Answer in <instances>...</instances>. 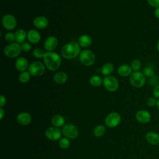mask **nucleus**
I'll return each instance as SVG.
<instances>
[{"label":"nucleus","instance_id":"obj_1","mask_svg":"<svg viewBox=\"0 0 159 159\" xmlns=\"http://www.w3.org/2000/svg\"><path fill=\"white\" fill-rule=\"evenodd\" d=\"M43 60L45 67L52 71L57 70L61 62L60 56L54 52H46Z\"/></svg>","mask_w":159,"mask_h":159},{"label":"nucleus","instance_id":"obj_2","mask_svg":"<svg viewBox=\"0 0 159 159\" xmlns=\"http://www.w3.org/2000/svg\"><path fill=\"white\" fill-rule=\"evenodd\" d=\"M81 53L80 45L78 42H68L61 49V56L67 60H71L75 58Z\"/></svg>","mask_w":159,"mask_h":159},{"label":"nucleus","instance_id":"obj_3","mask_svg":"<svg viewBox=\"0 0 159 159\" xmlns=\"http://www.w3.org/2000/svg\"><path fill=\"white\" fill-rule=\"evenodd\" d=\"M129 81L132 86L136 88H140L145 85L146 77L142 71H132L129 76Z\"/></svg>","mask_w":159,"mask_h":159},{"label":"nucleus","instance_id":"obj_4","mask_svg":"<svg viewBox=\"0 0 159 159\" xmlns=\"http://www.w3.org/2000/svg\"><path fill=\"white\" fill-rule=\"evenodd\" d=\"M3 52L4 55L9 58H16L22 52L21 46L17 42L10 43L4 47Z\"/></svg>","mask_w":159,"mask_h":159},{"label":"nucleus","instance_id":"obj_5","mask_svg":"<svg viewBox=\"0 0 159 159\" xmlns=\"http://www.w3.org/2000/svg\"><path fill=\"white\" fill-rule=\"evenodd\" d=\"M79 59L83 65L86 66H89L94 63L96 57L91 50H84L81 52L79 55Z\"/></svg>","mask_w":159,"mask_h":159},{"label":"nucleus","instance_id":"obj_6","mask_svg":"<svg viewBox=\"0 0 159 159\" xmlns=\"http://www.w3.org/2000/svg\"><path fill=\"white\" fill-rule=\"evenodd\" d=\"M45 70V66L44 63L36 61L31 63L28 68V71L34 76H42Z\"/></svg>","mask_w":159,"mask_h":159},{"label":"nucleus","instance_id":"obj_7","mask_svg":"<svg viewBox=\"0 0 159 159\" xmlns=\"http://www.w3.org/2000/svg\"><path fill=\"white\" fill-rule=\"evenodd\" d=\"M103 84L105 88L110 91L114 92L119 88V82L117 79L113 76H107L103 78Z\"/></svg>","mask_w":159,"mask_h":159},{"label":"nucleus","instance_id":"obj_8","mask_svg":"<svg viewBox=\"0 0 159 159\" xmlns=\"http://www.w3.org/2000/svg\"><path fill=\"white\" fill-rule=\"evenodd\" d=\"M1 22L3 27L7 30H14L17 25L16 19L11 14L4 15L2 18Z\"/></svg>","mask_w":159,"mask_h":159},{"label":"nucleus","instance_id":"obj_9","mask_svg":"<svg viewBox=\"0 0 159 159\" xmlns=\"http://www.w3.org/2000/svg\"><path fill=\"white\" fill-rule=\"evenodd\" d=\"M61 132L64 136L71 139L76 138L78 135V130L77 127L71 124H67L63 125Z\"/></svg>","mask_w":159,"mask_h":159},{"label":"nucleus","instance_id":"obj_10","mask_svg":"<svg viewBox=\"0 0 159 159\" xmlns=\"http://www.w3.org/2000/svg\"><path fill=\"white\" fill-rule=\"evenodd\" d=\"M121 117L119 114L117 112H111L107 115L105 120L106 125L111 128L117 127L120 122Z\"/></svg>","mask_w":159,"mask_h":159},{"label":"nucleus","instance_id":"obj_11","mask_svg":"<svg viewBox=\"0 0 159 159\" xmlns=\"http://www.w3.org/2000/svg\"><path fill=\"white\" fill-rule=\"evenodd\" d=\"M62 132L56 127H50L45 130V134L46 137L51 140H57L61 136Z\"/></svg>","mask_w":159,"mask_h":159},{"label":"nucleus","instance_id":"obj_12","mask_svg":"<svg viewBox=\"0 0 159 159\" xmlns=\"http://www.w3.org/2000/svg\"><path fill=\"white\" fill-rule=\"evenodd\" d=\"M58 39L55 36H50L45 40L43 46L47 52H53L58 46Z\"/></svg>","mask_w":159,"mask_h":159},{"label":"nucleus","instance_id":"obj_13","mask_svg":"<svg viewBox=\"0 0 159 159\" xmlns=\"http://www.w3.org/2000/svg\"><path fill=\"white\" fill-rule=\"evenodd\" d=\"M135 118L140 123L147 124L151 120V114L146 110H140L137 112Z\"/></svg>","mask_w":159,"mask_h":159},{"label":"nucleus","instance_id":"obj_14","mask_svg":"<svg viewBox=\"0 0 159 159\" xmlns=\"http://www.w3.org/2000/svg\"><path fill=\"white\" fill-rule=\"evenodd\" d=\"M49 22L48 19L45 16H38L33 20V25L39 29H45L48 25Z\"/></svg>","mask_w":159,"mask_h":159},{"label":"nucleus","instance_id":"obj_15","mask_svg":"<svg viewBox=\"0 0 159 159\" xmlns=\"http://www.w3.org/2000/svg\"><path fill=\"white\" fill-rule=\"evenodd\" d=\"M29 63L27 60L23 57H18L15 62V67L16 70L20 72L25 71L29 68Z\"/></svg>","mask_w":159,"mask_h":159},{"label":"nucleus","instance_id":"obj_16","mask_svg":"<svg viewBox=\"0 0 159 159\" xmlns=\"http://www.w3.org/2000/svg\"><path fill=\"white\" fill-rule=\"evenodd\" d=\"M27 38L30 43L37 44L38 43L41 39L40 33L35 29H31L28 31L27 34Z\"/></svg>","mask_w":159,"mask_h":159},{"label":"nucleus","instance_id":"obj_17","mask_svg":"<svg viewBox=\"0 0 159 159\" xmlns=\"http://www.w3.org/2000/svg\"><path fill=\"white\" fill-rule=\"evenodd\" d=\"M146 141L152 145L159 144V134L155 132L150 131L147 132L145 136Z\"/></svg>","mask_w":159,"mask_h":159},{"label":"nucleus","instance_id":"obj_18","mask_svg":"<svg viewBox=\"0 0 159 159\" xmlns=\"http://www.w3.org/2000/svg\"><path fill=\"white\" fill-rule=\"evenodd\" d=\"M17 120L19 124L22 125H27L30 123L32 117L29 113L26 112H22L18 114L17 116Z\"/></svg>","mask_w":159,"mask_h":159},{"label":"nucleus","instance_id":"obj_19","mask_svg":"<svg viewBox=\"0 0 159 159\" xmlns=\"http://www.w3.org/2000/svg\"><path fill=\"white\" fill-rule=\"evenodd\" d=\"M132 73V70L130 65L127 64H122L120 65L117 68V73L123 77L130 76Z\"/></svg>","mask_w":159,"mask_h":159},{"label":"nucleus","instance_id":"obj_20","mask_svg":"<svg viewBox=\"0 0 159 159\" xmlns=\"http://www.w3.org/2000/svg\"><path fill=\"white\" fill-rule=\"evenodd\" d=\"M78 43L82 47H88L92 43V39L90 35L87 34H83L81 35L78 40Z\"/></svg>","mask_w":159,"mask_h":159},{"label":"nucleus","instance_id":"obj_21","mask_svg":"<svg viewBox=\"0 0 159 159\" xmlns=\"http://www.w3.org/2000/svg\"><path fill=\"white\" fill-rule=\"evenodd\" d=\"M27 34L25 30L23 29H17L15 33V41L18 43H22L25 42V40L27 38Z\"/></svg>","mask_w":159,"mask_h":159},{"label":"nucleus","instance_id":"obj_22","mask_svg":"<svg viewBox=\"0 0 159 159\" xmlns=\"http://www.w3.org/2000/svg\"><path fill=\"white\" fill-rule=\"evenodd\" d=\"M68 80L67 74L64 71H58L53 76V80L57 84H64Z\"/></svg>","mask_w":159,"mask_h":159},{"label":"nucleus","instance_id":"obj_23","mask_svg":"<svg viewBox=\"0 0 159 159\" xmlns=\"http://www.w3.org/2000/svg\"><path fill=\"white\" fill-rule=\"evenodd\" d=\"M114 70V66L112 63H106L104 64L101 69V73L105 76H109L112 73Z\"/></svg>","mask_w":159,"mask_h":159},{"label":"nucleus","instance_id":"obj_24","mask_svg":"<svg viewBox=\"0 0 159 159\" xmlns=\"http://www.w3.org/2000/svg\"><path fill=\"white\" fill-rule=\"evenodd\" d=\"M52 123L54 127H60L64 125L65 119L61 115L57 114L53 116L52 119Z\"/></svg>","mask_w":159,"mask_h":159},{"label":"nucleus","instance_id":"obj_25","mask_svg":"<svg viewBox=\"0 0 159 159\" xmlns=\"http://www.w3.org/2000/svg\"><path fill=\"white\" fill-rule=\"evenodd\" d=\"M89 81L91 86L94 87H98L103 83V79H102L101 77L98 75H93L90 77Z\"/></svg>","mask_w":159,"mask_h":159},{"label":"nucleus","instance_id":"obj_26","mask_svg":"<svg viewBox=\"0 0 159 159\" xmlns=\"http://www.w3.org/2000/svg\"><path fill=\"white\" fill-rule=\"evenodd\" d=\"M106 131V128L103 125H98L93 129V134L97 137H102Z\"/></svg>","mask_w":159,"mask_h":159},{"label":"nucleus","instance_id":"obj_27","mask_svg":"<svg viewBox=\"0 0 159 159\" xmlns=\"http://www.w3.org/2000/svg\"><path fill=\"white\" fill-rule=\"evenodd\" d=\"M30 76H31V75L30 74V73L29 71H25L20 73V75H19L18 79L20 83H27L30 80Z\"/></svg>","mask_w":159,"mask_h":159},{"label":"nucleus","instance_id":"obj_28","mask_svg":"<svg viewBox=\"0 0 159 159\" xmlns=\"http://www.w3.org/2000/svg\"><path fill=\"white\" fill-rule=\"evenodd\" d=\"M130 67L133 71H140L142 67L141 61L139 59H134L130 63Z\"/></svg>","mask_w":159,"mask_h":159},{"label":"nucleus","instance_id":"obj_29","mask_svg":"<svg viewBox=\"0 0 159 159\" xmlns=\"http://www.w3.org/2000/svg\"><path fill=\"white\" fill-rule=\"evenodd\" d=\"M142 72L146 78H150L155 75V71H154L152 67L148 66H145L144 68H143Z\"/></svg>","mask_w":159,"mask_h":159},{"label":"nucleus","instance_id":"obj_30","mask_svg":"<svg viewBox=\"0 0 159 159\" xmlns=\"http://www.w3.org/2000/svg\"><path fill=\"white\" fill-rule=\"evenodd\" d=\"M45 53V51L41 48H35L32 52L34 57L37 58H43Z\"/></svg>","mask_w":159,"mask_h":159},{"label":"nucleus","instance_id":"obj_31","mask_svg":"<svg viewBox=\"0 0 159 159\" xmlns=\"http://www.w3.org/2000/svg\"><path fill=\"white\" fill-rule=\"evenodd\" d=\"M70 145V142L69 139L66 137L61 138L59 140V146L63 149L68 148Z\"/></svg>","mask_w":159,"mask_h":159},{"label":"nucleus","instance_id":"obj_32","mask_svg":"<svg viewBox=\"0 0 159 159\" xmlns=\"http://www.w3.org/2000/svg\"><path fill=\"white\" fill-rule=\"evenodd\" d=\"M159 84V76L154 75L152 77L150 78L148 80V84L152 87H155Z\"/></svg>","mask_w":159,"mask_h":159},{"label":"nucleus","instance_id":"obj_33","mask_svg":"<svg viewBox=\"0 0 159 159\" xmlns=\"http://www.w3.org/2000/svg\"><path fill=\"white\" fill-rule=\"evenodd\" d=\"M4 39L7 42H9V43H12L15 40V35L12 32H7L5 34Z\"/></svg>","mask_w":159,"mask_h":159},{"label":"nucleus","instance_id":"obj_34","mask_svg":"<svg viewBox=\"0 0 159 159\" xmlns=\"http://www.w3.org/2000/svg\"><path fill=\"white\" fill-rule=\"evenodd\" d=\"M157 101V99L154 97H148L146 99V103L150 107L156 106Z\"/></svg>","mask_w":159,"mask_h":159},{"label":"nucleus","instance_id":"obj_35","mask_svg":"<svg viewBox=\"0 0 159 159\" xmlns=\"http://www.w3.org/2000/svg\"><path fill=\"white\" fill-rule=\"evenodd\" d=\"M20 46H21L22 51L25 52H29L31 49V48H32L31 44L29 42H23L22 43H21Z\"/></svg>","mask_w":159,"mask_h":159},{"label":"nucleus","instance_id":"obj_36","mask_svg":"<svg viewBox=\"0 0 159 159\" xmlns=\"http://www.w3.org/2000/svg\"><path fill=\"white\" fill-rule=\"evenodd\" d=\"M148 4L153 8L159 7V0H147Z\"/></svg>","mask_w":159,"mask_h":159},{"label":"nucleus","instance_id":"obj_37","mask_svg":"<svg viewBox=\"0 0 159 159\" xmlns=\"http://www.w3.org/2000/svg\"><path fill=\"white\" fill-rule=\"evenodd\" d=\"M153 96L157 99H159V84L153 88Z\"/></svg>","mask_w":159,"mask_h":159},{"label":"nucleus","instance_id":"obj_38","mask_svg":"<svg viewBox=\"0 0 159 159\" xmlns=\"http://www.w3.org/2000/svg\"><path fill=\"white\" fill-rule=\"evenodd\" d=\"M6 102V99L5 98V96H4L3 95H1L0 96V106L1 107H2Z\"/></svg>","mask_w":159,"mask_h":159},{"label":"nucleus","instance_id":"obj_39","mask_svg":"<svg viewBox=\"0 0 159 159\" xmlns=\"http://www.w3.org/2000/svg\"><path fill=\"white\" fill-rule=\"evenodd\" d=\"M154 15H155V17L159 19V7H157V8H155V10H154Z\"/></svg>","mask_w":159,"mask_h":159},{"label":"nucleus","instance_id":"obj_40","mask_svg":"<svg viewBox=\"0 0 159 159\" xmlns=\"http://www.w3.org/2000/svg\"><path fill=\"white\" fill-rule=\"evenodd\" d=\"M4 114H5V112H4V109H2V107H1V108H0V116H1V119H2L3 118Z\"/></svg>","mask_w":159,"mask_h":159},{"label":"nucleus","instance_id":"obj_41","mask_svg":"<svg viewBox=\"0 0 159 159\" xmlns=\"http://www.w3.org/2000/svg\"><path fill=\"white\" fill-rule=\"evenodd\" d=\"M156 106H157V109H158V111H159V99H157Z\"/></svg>","mask_w":159,"mask_h":159},{"label":"nucleus","instance_id":"obj_42","mask_svg":"<svg viewBox=\"0 0 159 159\" xmlns=\"http://www.w3.org/2000/svg\"><path fill=\"white\" fill-rule=\"evenodd\" d=\"M157 51L159 53V40H158V41L157 43Z\"/></svg>","mask_w":159,"mask_h":159}]
</instances>
